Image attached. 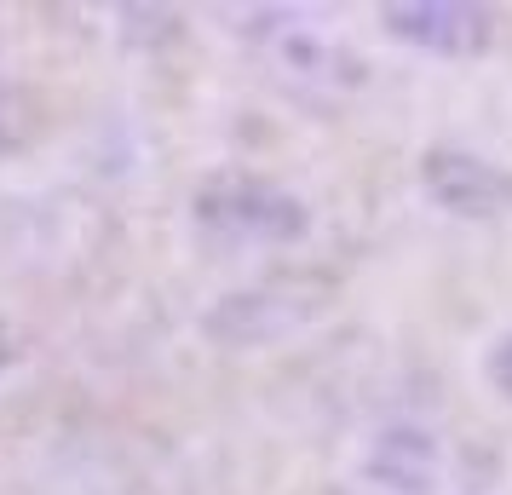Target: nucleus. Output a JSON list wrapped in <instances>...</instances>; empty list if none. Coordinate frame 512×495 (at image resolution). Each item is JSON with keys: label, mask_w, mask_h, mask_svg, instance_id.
Instances as JSON below:
<instances>
[{"label": "nucleus", "mask_w": 512, "mask_h": 495, "mask_svg": "<svg viewBox=\"0 0 512 495\" xmlns=\"http://www.w3.org/2000/svg\"><path fill=\"white\" fill-rule=\"evenodd\" d=\"M317 311H323V294L311 283H271V288H248V294L219 300V311L208 317V329L219 340H236V346H259V340L305 329Z\"/></svg>", "instance_id": "obj_5"}, {"label": "nucleus", "mask_w": 512, "mask_h": 495, "mask_svg": "<svg viewBox=\"0 0 512 495\" xmlns=\"http://www.w3.org/2000/svg\"><path fill=\"white\" fill-rule=\"evenodd\" d=\"M277 52L288 70L311 75V81H357V58L346 47H334L328 35H317V29H288L277 41Z\"/></svg>", "instance_id": "obj_6"}, {"label": "nucleus", "mask_w": 512, "mask_h": 495, "mask_svg": "<svg viewBox=\"0 0 512 495\" xmlns=\"http://www.w3.org/2000/svg\"><path fill=\"white\" fill-rule=\"evenodd\" d=\"M484 375H489V386H495V392L512 403V329L484 352Z\"/></svg>", "instance_id": "obj_7"}, {"label": "nucleus", "mask_w": 512, "mask_h": 495, "mask_svg": "<svg viewBox=\"0 0 512 495\" xmlns=\"http://www.w3.org/2000/svg\"><path fill=\"white\" fill-rule=\"evenodd\" d=\"M420 190L443 213H461V219H495L512 208V173H501L472 150H449V144L420 156Z\"/></svg>", "instance_id": "obj_4"}, {"label": "nucleus", "mask_w": 512, "mask_h": 495, "mask_svg": "<svg viewBox=\"0 0 512 495\" xmlns=\"http://www.w3.org/2000/svg\"><path fill=\"white\" fill-rule=\"evenodd\" d=\"M380 24L392 41L432 58H478L495 41V12L478 0H392L380 6Z\"/></svg>", "instance_id": "obj_2"}, {"label": "nucleus", "mask_w": 512, "mask_h": 495, "mask_svg": "<svg viewBox=\"0 0 512 495\" xmlns=\"http://www.w3.org/2000/svg\"><path fill=\"white\" fill-rule=\"evenodd\" d=\"M196 219L213 236H231V242H271L288 248L311 231V208H305L294 190L254 179V173H225L196 196Z\"/></svg>", "instance_id": "obj_1"}, {"label": "nucleus", "mask_w": 512, "mask_h": 495, "mask_svg": "<svg viewBox=\"0 0 512 495\" xmlns=\"http://www.w3.org/2000/svg\"><path fill=\"white\" fill-rule=\"evenodd\" d=\"M357 472L374 495H438L443 484V438L420 421H392L369 432Z\"/></svg>", "instance_id": "obj_3"}]
</instances>
